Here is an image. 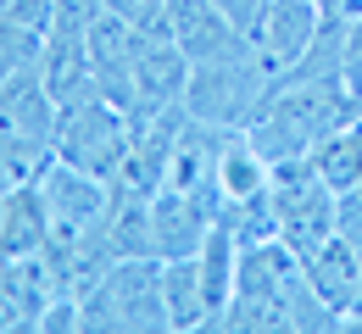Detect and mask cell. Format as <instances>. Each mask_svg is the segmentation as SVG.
I'll use <instances>...</instances> for the list:
<instances>
[{"instance_id":"obj_1","label":"cell","mask_w":362,"mask_h":334,"mask_svg":"<svg viewBox=\"0 0 362 334\" xmlns=\"http://www.w3.org/2000/svg\"><path fill=\"white\" fill-rule=\"evenodd\" d=\"M357 117L362 100L346 90V78H290V84L273 78L268 106L251 123V140L268 162H301L317 150V140H329Z\"/></svg>"},{"instance_id":"obj_2","label":"cell","mask_w":362,"mask_h":334,"mask_svg":"<svg viewBox=\"0 0 362 334\" xmlns=\"http://www.w3.org/2000/svg\"><path fill=\"white\" fill-rule=\"evenodd\" d=\"M273 73L268 61L257 56L251 40H240L223 56H206V61H189V84H184V106L195 123L206 129H251L257 112L268 106Z\"/></svg>"},{"instance_id":"obj_3","label":"cell","mask_w":362,"mask_h":334,"mask_svg":"<svg viewBox=\"0 0 362 334\" xmlns=\"http://www.w3.org/2000/svg\"><path fill=\"white\" fill-rule=\"evenodd\" d=\"M84 334L117 329V334H162L168 329V301H162V262L156 256H123L100 285L78 301Z\"/></svg>"},{"instance_id":"obj_4","label":"cell","mask_w":362,"mask_h":334,"mask_svg":"<svg viewBox=\"0 0 362 334\" xmlns=\"http://www.w3.org/2000/svg\"><path fill=\"white\" fill-rule=\"evenodd\" d=\"M50 145H56L62 162L84 167L95 179H117V167H123V156L134 145V123H129L123 106H112V100H100L90 90V95L67 100L56 112V140Z\"/></svg>"},{"instance_id":"obj_5","label":"cell","mask_w":362,"mask_h":334,"mask_svg":"<svg viewBox=\"0 0 362 334\" xmlns=\"http://www.w3.org/2000/svg\"><path fill=\"white\" fill-rule=\"evenodd\" d=\"M273 212H279V239L307 262L323 239L340 234V195L313 173V156L301 162H273Z\"/></svg>"},{"instance_id":"obj_6","label":"cell","mask_w":362,"mask_h":334,"mask_svg":"<svg viewBox=\"0 0 362 334\" xmlns=\"http://www.w3.org/2000/svg\"><path fill=\"white\" fill-rule=\"evenodd\" d=\"M40 190L50 206V239H84L106 229V206H112V179H95L84 167L50 156L40 173Z\"/></svg>"},{"instance_id":"obj_7","label":"cell","mask_w":362,"mask_h":334,"mask_svg":"<svg viewBox=\"0 0 362 334\" xmlns=\"http://www.w3.org/2000/svg\"><path fill=\"white\" fill-rule=\"evenodd\" d=\"M184 84H189V56L179 50V40H173L162 23L139 28V45H134V112H129V117L145 123V117L179 106Z\"/></svg>"},{"instance_id":"obj_8","label":"cell","mask_w":362,"mask_h":334,"mask_svg":"<svg viewBox=\"0 0 362 334\" xmlns=\"http://www.w3.org/2000/svg\"><path fill=\"white\" fill-rule=\"evenodd\" d=\"M317 28H323V0H268L257 28H251V45L268 61L273 78H284L307 50H313Z\"/></svg>"},{"instance_id":"obj_9","label":"cell","mask_w":362,"mask_h":334,"mask_svg":"<svg viewBox=\"0 0 362 334\" xmlns=\"http://www.w3.org/2000/svg\"><path fill=\"white\" fill-rule=\"evenodd\" d=\"M212 223H218V201H206V195L173 190V184H162L151 195V229H156V256L162 262L195 256L212 234Z\"/></svg>"},{"instance_id":"obj_10","label":"cell","mask_w":362,"mask_h":334,"mask_svg":"<svg viewBox=\"0 0 362 334\" xmlns=\"http://www.w3.org/2000/svg\"><path fill=\"white\" fill-rule=\"evenodd\" d=\"M162 28L179 40V50L189 61H206V56H223L234 50L245 34L228 23L223 11L212 6V0H168V11H162Z\"/></svg>"},{"instance_id":"obj_11","label":"cell","mask_w":362,"mask_h":334,"mask_svg":"<svg viewBox=\"0 0 362 334\" xmlns=\"http://www.w3.org/2000/svg\"><path fill=\"white\" fill-rule=\"evenodd\" d=\"M273 190V162L257 150L251 129H223L218 145V212L240 206V201H257Z\"/></svg>"},{"instance_id":"obj_12","label":"cell","mask_w":362,"mask_h":334,"mask_svg":"<svg viewBox=\"0 0 362 334\" xmlns=\"http://www.w3.org/2000/svg\"><path fill=\"white\" fill-rule=\"evenodd\" d=\"M45 245H50V206H45L40 179L0 195V256L23 262V256H40Z\"/></svg>"},{"instance_id":"obj_13","label":"cell","mask_w":362,"mask_h":334,"mask_svg":"<svg viewBox=\"0 0 362 334\" xmlns=\"http://www.w3.org/2000/svg\"><path fill=\"white\" fill-rule=\"evenodd\" d=\"M301 268H307V285H313L317 295H323V301L340 312V318L357 306V290H362V251H357L346 234L323 239V245H317Z\"/></svg>"},{"instance_id":"obj_14","label":"cell","mask_w":362,"mask_h":334,"mask_svg":"<svg viewBox=\"0 0 362 334\" xmlns=\"http://www.w3.org/2000/svg\"><path fill=\"white\" fill-rule=\"evenodd\" d=\"M106 239L117 256H156V229H151V195L129 190L112 179V206H106ZM162 262V256H156Z\"/></svg>"},{"instance_id":"obj_15","label":"cell","mask_w":362,"mask_h":334,"mask_svg":"<svg viewBox=\"0 0 362 334\" xmlns=\"http://www.w3.org/2000/svg\"><path fill=\"white\" fill-rule=\"evenodd\" d=\"M162 301H168V334H195L206 329V285H201V262L179 256L162 262Z\"/></svg>"},{"instance_id":"obj_16","label":"cell","mask_w":362,"mask_h":334,"mask_svg":"<svg viewBox=\"0 0 362 334\" xmlns=\"http://www.w3.org/2000/svg\"><path fill=\"white\" fill-rule=\"evenodd\" d=\"M195 262H201V285H206V329H218V318H223V306L234 301V268H240V239L228 234L223 223H212V234L206 245L195 251Z\"/></svg>"},{"instance_id":"obj_17","label":"cell","mask_w":362,"mask_h":334,"mask_svg":"<svg viewBox=\"0 0 362 334\" xmlns=\"http://www.w3.org/2000/svg\"><path fill=\"white\" fill-rule=\"evenodd\" d=\"M313 173L329 184V190H351V184H362V117L357 123H346V129H334L329 140H317L313 150Z\"/></svg>"},{"instance_id":"obj_18","label":"cell","mask_w":362,"mask_h":334,"mask_svg":"<svg viewBox=\"0 0 362 334\" xmlns=\"http://www.w3.org/2000/svg\"><path fill=\"white\" fill-rule=\"evenodd\" d=\"M50 156H56V145L28 140V134H17V129H0V195L34 184V179L45 173Z\"/></svg>"},{"instance_id":"obj_19","label":"cell","mask_w":362,"mask_h":334,"mask_svg":"<svg viewBox=\"0 0 362 334\" xmlns=\"http://www.w3.org/2000/svg\"><path fill=\"white\" fill-rule=\"evenodd\" d=\"M223 334H273V329H290L284 318V301H262V295H234L218 318Z\"/></svg>"},{"instance_id":"obj_20","label":"cell","mask_w":362,"mask_h":334,"mask_svg":"<svg viewBox=\"0 0 362 334\" xmlns=\"http://www.w3.org/2000/svg\"><path fill=\"white\" fill-rule=\"evenodd\" d=\"M100 11H106V0H56L50 6V34H90Z\"/></svg>"},{"instance_id":"obj_21","label":"cell","mask_w":362,"mask_h":334,"mask_svg":"<svg viewBox=\"0 0 362 334\" xmlns=\"http://www.w3.org/2000/svg\"><path fill=\"white\" fill-rule=\"evenodd\" d=\"M40 334H78L84 329V312H78V301L73 295H56L45 312H40V323H34Z\"/></svg>"},{"instance_id":"obj_22","label":"cell","mask_w":362,"mask_h":334,"mask_svg":"<svg viewBox=\"0 0 362 334\" xmlns=\"http://www.w3.org/2000/svg\"><path fill=\"white\" fill-rule=\"evenodd\" d=\"M340 78H346V90L362 100V11L346 23V61H340Z\"/></svg>"},{"instance_id":"obj_23","label":"cell","mask_w":362,"mask_h":334,"mask_svg":"<svg viewBox=\"0 0 362 334\" xmlns=\"http://www.w3.org/2000/svg\"><path fill=\"white\" fill-rule=\"evenodd\" d=\"M106 11H112V17H123L129 28H151V23H162L168 0H106Z\"/></svg>"},{"instance_id":"obj_24","label":"cell","mask_w":362,"mask_h":334,"mask_svg":"<svg viewBox=\"0 0 362 334\" xmlns=\"http://www.w3.org/2000/svg\"><path fill=\"white\" fill-rule=\"evenodd\" d=\"M212 6H218L228 23H234V28L251 40V28H257V17H262V6H268V0H212Z\"/></svg>"},{"instance_id":"obj_25","label":"cell","mask_w":362,"mask_h":334,"mask_svg":"<svg viewBox=\"0 0 362 334\" xmlns=\"http://www.w3.org/2000/svg\"><path fill=\"white\" fill-rule=\"evenodd\" d=\"M340 234L351 239V245L362 239V184L340 190Z\"/></svg>"},{"instance_id":"obj_26","label":"cell","mask_w":362,"mask_h":334,"mask_svg":"<svg viewBox=\"0 0 362 334\" xmlns=\"http://www.w3.org/2000/svg\"><path fill=\"white\" fill-rule=\"evenodd\" d=\"M346 329H362V306H351V312H346Z\"/></svg>"},{"instance_id":"obj_27","label":"cell","mask_w":362,"mask_h":334,"mask_svg":"<svg viewBox=\"0 0 362 334\" xmlns=\"http://www.w3.org/2000/svg\"><path fill=\"white\" fill-rule=\"evenodd\" d=\"M357 306H362V290H357Z\"/></svg>"}]
</instances>
